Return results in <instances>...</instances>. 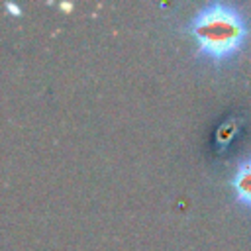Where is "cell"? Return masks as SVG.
<instances>
[{
  "instance_id": "3957f363",
  "label": "cell",
  "mask_w": 251,
  "mask_h": 251,
  "mask_svg": "<svg viewBox=\"0 0 251 251\" xmlns=\"http://www.w3.org/2000/svg\"><path fill=\"white\" fill-rule=\"evenodd\" d=\"M239 126H237V120L235 118H229L227 122H224L220 127H218V133H216V141H218V149L222 151L226 145H229V141L233 139V135L237 133Z\"/></svg>"
},
{
  "instance_id": "7a4b0ae2",
  "label": "cell",
  "mask_w": 251,
  "mask_h": 251,
  "mask_svg": "<svg viewBox=\"0 0 251 251\" xmlns=\"http://www.w3.org/2000/svg\"><path fill=\"white\" fill-rule=\"evenodd\" d=\"M229 186L233 190L235 202L247 210H251V155L241 159L231 175Z\"/></svg>"
},
{
  "instance_id": "6da1fadb",
  "label": "cell",
  "mask_w": 251,
  "mask_h": 251,
  "mask_svg": "<svg viewBox=\"0 0 251 251\" xmlns=\"http://www.w3.org/2000/svg\"><path fill=\"white\" fill-rule=\"evenodd\" d=\"M184 31L194 39L198 59L222 67L245 49L251 25L237 4L208 2L186 22Z\"/></svg>"
}]
</instances>
